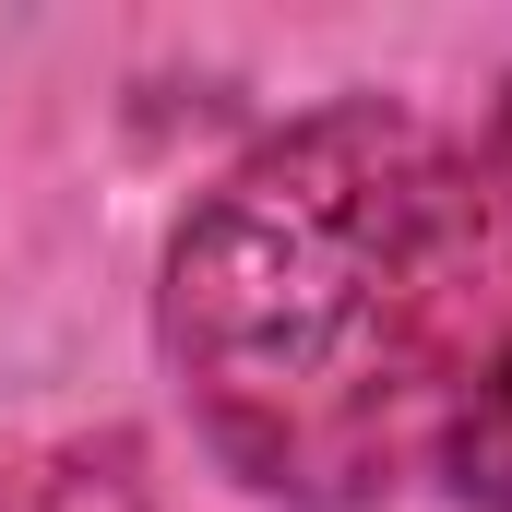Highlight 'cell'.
<instances>
[{
    "label": "cell",
    "mask_w": 512,
    "mask_h": 512,
    "mask_svg": "<svg viewBox=\"0 0 512 512\" xmlns=\"http://www.w3.org/2000/svg\"><path fill=\"white\" fill-rule=\"evenodd\" d=\"M501 310L489 191L405 120L322 108L179 227L167 346L215 453L286 501H370L477 393Z\"/></svg>",
    "instance_id": "cell-1"
},
{
    "label": "cell",
    "mask_w": 512,
    "mask_h": 512,
    "mask_svg": "<svg viewBox=\"0 0 512 512\" xmlns=\"http://www.w3.org/2000/svg\"><path fill=\"white\" fill-rule=\"evenodd\" d=\"M0 512H143V489H131L120 441H60V453L0 477Z\"/></svg>",
    "instance_id": "cell-2"
},
{
    "label": "cell",
    "mask_w": 512,
    "mask_h": 512,
    "mask_svg": "<svg viewBox=\"0 0 512 512\" xmlns=\"http://www.w3.org/2000/svg\"><path fill=\"white\" fill-rule=\"evenodd\" d=\"M453 489L477 512H512V370H489L453 405Z\"/></svg>",
    "instance_id": "cell-3"
},
{
    "label": "cell",
    "mask_w": 512,
    "mask_h": 512,
    "mask_svg": "<svg viewBox=\"0 0 512 512\" xmlns=\"http://www.w3.org/2000/svg\"><path fill=\"white\" fill-rule=\"evenodd\" d=\"M489 155H501V191H512V96H501V143H489Z\"/></svg>",
    "instance_id": "cell-4"
}]
</instances>
